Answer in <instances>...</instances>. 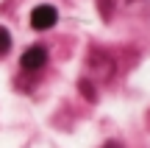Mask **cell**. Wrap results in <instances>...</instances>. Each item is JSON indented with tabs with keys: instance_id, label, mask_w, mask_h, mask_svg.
<instances>
[{
	"instance_id": "5b68a950",
	"label": "cell",
	"mask_w": 150,
	"mask_h": 148,
	"mask_svg": "<svg viewBox=\"0 0 150 148\" xmlns=\"http://www.w3.org/2000/svg\"><path fill=\"white\" fill-rule=\"evenodd\" d=\"M103 148H122V145H120V143H117V140H108V143H106V145H103Z\"/></svg>"
},
{
	"instance_id": "3957f363",
	"label": "cell",
	"mask_w": 150,
	"mask_h": 148,
	"mask_svg": "<svg viewBox=\"0 0 150 148\" xmlns=\"http://www.w3.org/2000/svg\"><path fill=\"white\" fill-rule=\"evenodd\" d=\"M11 50V34L6 31V25H0V56H6Z\"/></svg>"
},
{
	"instance_id": "277c9868",
	"label": "cell",
	"mask_w": 150,
	"mask_h": 148,
	"mask_svg": "<svg viewBox=\"0 0 150 148\" xmlns=\"http://www.w3.org/2000/svg\"><path fill=\"white\" fill-rule=\"evenodd\" d=\"M81 89H83V95H86V98H95V92H92V87H89V84H86V81H81Z\"/></svg>"
},
{
	"instance_id": "7a4b0ae2",
	"label": "cell",
	"mask_w": 150,
	"mask_h": 148,
	"mask_svg": "<svg viewBox=\"0 0 150 148\" xmlns=\"http://www.w3.org/2000/svg\"><path fill=\"white\" fill-rule=\"evenodd\" d=\"M45 64H47V50H45L42 45H33V48H28L25 53H22V59H20V67H22V70H28V73L42 70Z\"/></svg>"
},
{
	"instance_id": "6da1fadb",
	"label": "cell",
	"mask_w": 150,
	"mask_h": 148,
	"mask_svg": "<svg viewBox=\"0 0 150 148\" xmlns=\"http://www.w3.org/2000/svg\"><path fill=\"white\" fill-rule=\"evenodd\" d=\"M56 22H59V11L50 3H42V6H36V9L31 11V25L36 28V31H47Z\"/></svg>"
}]
</instances>
